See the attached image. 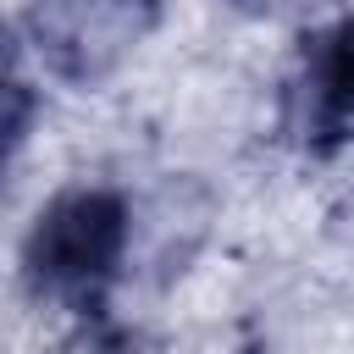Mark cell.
<instances>
[{"instance_id": "obj_1", "label": "cell", "mask_w": 354, "mask_h": 354, "mask_svg": "<svg viewBox=\"0 0 354 354\" xmlns=\"http://www.w3.org/2000/svg\"><path fill=\"white\" fill-rule=\"evenodd\" d=\"M127 254H133V205L116 188L83 183V188H61L33 216L22 238V277L33 299L94 321Z\"/></svg>"}, {"instance_id": "obj_2", "label": "cell", "mask_w": 354, "mask_h": 354, "mask_svg": "<svg viewBox=\"0 0 354 354\" xmlns=\"http://www.w3.org/2000/svg\"><path fill=\"white\" fill-rule=\"evenodd\" d=\"M160 22V0H33L28 50L72 88H94L122 72Z\"/></svg>"}, {"instance_id": "obj_3", "label": "cell", "mask_w": 354, "mask_h": 354, "mask_svg": "<svg viewBox=\"0 0 354 354\" xmlns=\"http://www.w3.org/2000/svg\"><path fill=\"white\" fill-rule=\"evenodd\" d=\"M288 127L315 155L354 144V17L304 33L288 77Z\"/></svg>"}, {"instance_id": "obj_4", "label": "cell", "mask_w": 354, "mask_h": 354, "mask_svg": "<svg viewBox=\"0 0 354 354\" xmlns=\"http://www.w3.org/2000/svg\"><path fill=\"white\" fill-rule=\"evenodd\" d=\"M28 122H33V88H28V77L17 72V50H11V39H6V28H0V171L11 166Z\"/></svg>"}, {"instance_id": "obj_5", "label": "cell", "mask_w": 354, "mask_h": 354, "mask_svg": "<svg viewBox=\"0 0 354 354\" xmlns=\"http://www.w3.org/2000/svg\"><path fill=\"white\" fill-rule=\"evenodd\" d=\"M50 354H144V343L133 337V332H122V326H105L100 315L94 321H83L66 343H55Z\"/></svg>"}]
</instances>
